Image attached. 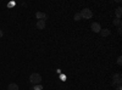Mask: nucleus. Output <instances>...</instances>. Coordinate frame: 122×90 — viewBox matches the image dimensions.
Returning a JSON list of instances; mask_svg holds the SVG:
<instances>
[{"mask_svg":"<svg viewBox=\"0 0 122 90\" xmlns=\"http://www.w3.org/2000/svg\"><path fill=\"white\" fill-rule=\"evenodd\" d=\"M42 76H40L39 73H32L29 76V82L32 83V84H34V85H38V84H40L42 83Z\"/></svg>","mask_w":122,"mask_h":90,"instance_id":"nucleus-1","label":"nucleus"},{"mask_svg":"<svg viewBox=\"0 0 122 90\" xmlns=\"http://www.w3.org/2000/svg\"><path fill=\"white\" fill-rule=\"evenodd\" d=\"M81 17H82V19H89L93 17V12H92V10L89 9H83V10H81V12H79Z\"/></svg>","mask_w":122,"mask_h":90,"instance_id":"nucleus-2","label":"nucleus"},{"mask_svg":"<svg viewBox=\"0 0 122 90\" xmlns=\"http://www.w3.org/2000/svg\"><path fill=\"white\" fill-rule=\"evenodd\" d=\"M121 83H122V76H121V73L114 74V77H112V84L114 85H120Z\"/></svg>","mask_w":122,"mask_h":90,"instance_id":"nucleus-3","label":"nucleus"},{"mask_svg":"<svg viewBox=\"0 0 122 90\" xmlns=\"http://www.w3.org/2000/svg\"><path fill=\"white\" fill-rule=\"evenodd\" d=\"M90 28H92V31H93L94 33H100V31H101V26L98 22H93L90 24Z\"/></svg>","mask_w":122,"mask_h":90,"instance_id":"nucleus-4","label":"nucleus"},{"mask_svg":"<svg viewBox=\"0 0 122 90\" xmlns=\"http://www.w3.org/2000/svg\"><path fill=\"white\" fill-rule=\"evenodd\" d=\"M45 26H46V22L43 21V19H38L37 23H36V27H37L38 29H44Z\"/></svg>","mask_w":122,"mask_h":90,"instance_id":"nucleus-5","label":"nucleus"},{"mask_svg":"<svg viewBox=\"0 0 122 90\" xmlns=\"http://www.w3.org/2000/svg\"><path fill=\"white\" fill-rule=\"evenodd\" d=\"M36 17H37V19H43V21H45V19L48 18V15H46L45 12L39 11V12H37V14H36Z\"/></svg>","mask_w":122,"mask_h":90,"instance_id":"nucleus-6","label":"nucleus"},{"mask_svg":"<svg viewBox=\"0 0 122 90\" xmlns=\"http://www.w3.org/2000/svg\"><path fill=\"white\" fill-rule=\"evenodd\" d=\"M100 35H101V37H109V35H110V29H107V28L103 29V28H101V31H100Z\"/></svg>","mask_w":122,"mask_h":90,"instance_id":"nucleus-7","label":"nucleus"},{"mask_svg":"<svg viewBox=\"0 0 122 90\" xmlns=\"http://www.w3.org/2000/svg\"><path fill=\"white\" fill-rule=\"evenodd\" d=\"M7 90H18V85L16 83H10L7 85Z\"/></svg>","mask_w":122,"mask_h":90,"instance_id":"nucleus-8","label":"nucleus"},{"mask_svg":"<svg viewBox=\"0 0 122 90\" xmlns=\"http://www.w3.org/2000/svg\"><path fill=\"white\" fill-rule=\"evenodd\" d=\"M115 14H116V18H121V15H122V7H121V6H118V7L116 9Z\"/></svg>","mask_w":122,"mask_h":90,"instance_id":"nucleus-9","label":"nucleus"},{"mask_svg":"<svg viewBox=\"0 0 122 90\" xmlns=\"http://www.w3.org/2000/svg\"><path fill=\"white\" fill-rule=\"evenodd\" d=\"M112 23L120 28V27H121V24H122V21H121V18H115L114 21H112Z\"/></svg>","mask_w":122,"mask_h":90,"instance_id":"nucleus-10","label":"nucleus"},{"mask_svg":"<svg viewBox=\"0 0 122 90\" xmlns=\"http://www.w3.org/2000/svg\"><path fill=\"white\" fill-rule=\"evenodd\" d=\"M73 18H75V21H81V19H82V17H81L79 12H76L75 16H73Z\"/></svg>","mask_w":122,"mask_h":90,"instance_id":"nucleus-11","label":"nucleus"},{"mask_svg":"<svg viewBox=\"0 0 122 90\" xmlns=\"http://www.w3.org/2000/svg\"><path fill=\"white\" fill-rule=\"evenodd\" d=\"M43 89V86L40 85V84H38V85H34V86H32L30 88V90H42Z\"/></svg>","mask_w":122,"mask_h":90,"instance_id":"nucleus-12","label":"nucleus"},{"mask_svg":"<svg viewBox=\"0 0 122 90\" xmlns=\"http://www.w3.org/2000/svg\"><path fill=\"white\" fill-rule=\"evenodd\" d=\"M117 65H118V66H121V65H122V57H121V56L117 58Z\"/></svg>","mask_w":122,"mask_h":90,"instance_id":"nucleus-13","label":"nucleus"},{"mask_svg":"<svg viewBox=\"0 0 122 90\" xmlns=\"http://www.w3.org/2000/svg\"><path fill=\"white\" fill-rule=\"evenodd\" d=\"M116 90H122V86H121V84H120V85H116Z\"/></svg>","mask_w":122,"mask_h":90,"instance_id":"nucleus-14","label":"nucleus"},{"mask_svg":"<svg viewBox=\"0 0 122 90\" xmlns=\"http://www.w3.org/2000/svg\"><path fill=\"white\" fill-rule=\"evenodd\" d=\"M3 37H4V32L1 31V29H0V39H1Z\"/></svg>","mask_w":122,"mask_h":90,"instance_id":"nucleus-15","label":"nucleus"},{"mask_svg":"<svg viewBox=\"0 0 122 90\" xmlns=\"http://www.w3.org/2000/svg\"><path fill=\"white\" fill-rule=\"evenodd\" d=\"M118 34H122V29H121V27L118 28Z\"/></svg>","mask_w":122,"mask_h":90,"instance_id":"nucleus-16","label":"nucleus"}]
</instances>
